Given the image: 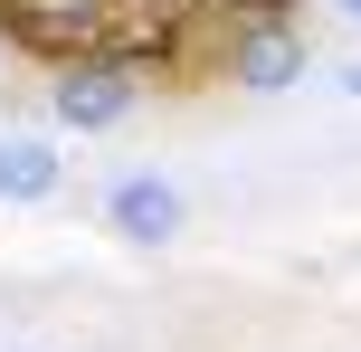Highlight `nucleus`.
I'll list each match as a JSON object with an SVG mask.
<instances>
[{"instance_id": "1", "label": "nucleus", "mask_w": 361, "mask_h": 352, "mask_svg": "<svg viewBox=\"0 0 361 352\" xmlns=\"http://www.w3.org/2000/svg\"><path fill=\"white\" fill-rule=\"evenodd\" d=\"M143 105V67H133V48H67L48 67V114L67 133H114L124 114Z\"/></svg>"}, {"instance_id": "2", "label": "nucleus", "mask_w": 361, "mask_h": 352, "mask_svg": "<svg viewBox=\"0 0 361 352\" xmlns=\"http://www.w3.org/2000/svg\"><path fill=\"white\" fill-rule=\"evenodd\" d=\"M180 219H190V200H180L171 171H114V181H105V229L124 248H171Z\"/></svg>"}, {"instance_id": "3", "label": "nucleus", "mask_w": 361, "mask_h": 352, "mask_svg": "<svg viewBox=\"0 0 361 352\" xmlns=\"http://www.w3.org/2000/svg\"><path fill=\"white\" fill-rule=\"evenodd\" d=\"M228 76L247 95L295 86V76H305V29H295V19H238L228 29Z\"/></svg>"}, {"instance_id": "4", "label": "nucleus", "mask_w": 361, "mask_h": 352, "mask_svg": "<svg viewBox=\"0 0 361 352\" xmlns=\"http://www.w3.org/2000/svg\"><path fill=\"white\" fill-rule=\"evenodd\" d=\"M57 181H67V152H57L48 133H0V200L10 210L57 200Z\"/></svg>"}, {"instance_id": "5", "label": "nucleus", "mask_w": 361, "mask_h": 352, "mask_svg": "<svg viewBox=\"0 0 361 352\" xmlns=\"http://www.w3.org/2000/svg\"><path fill=\"white\" fill-rule=\"evenodd\" d=\"M343 86H352V95H361V57H352V67H343Z\"/></svg>"}, {"instance_id": "6", "label": "nucleus", "mask_w": 361, "mask_h": 352, "mask_svg": "<svg viewBox=\"0 0 361 352\" xmlns=\"http://www.w3.org/2000/svg\"><path fill=\"white\" fill-rule=\"evenodd\" d=\"M343 19H361V0H343Z\"/></svg>"}]
</instances>
